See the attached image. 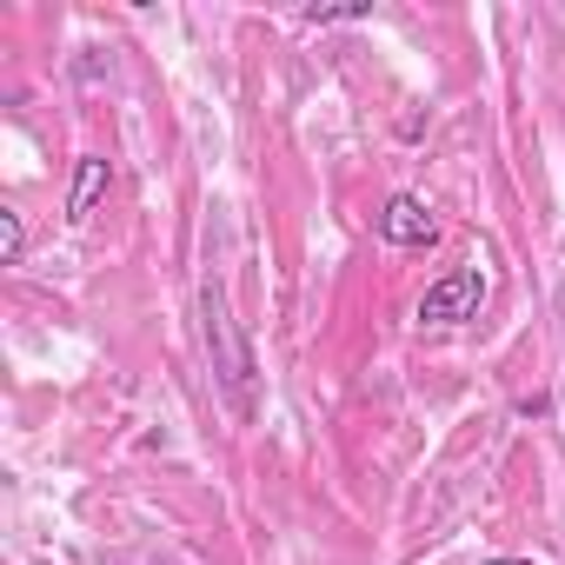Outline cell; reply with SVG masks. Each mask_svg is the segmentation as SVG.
<instances>
[{
    "label": "cell",
    "mask_w": 565,
    "mask_h": 565,
    "mask_svg": "<svg viewBox=\"0 0 565 565\" xmlns=\"http://www.w3.org/2000/svg\"><path fill=\"white\" fill-rule=\"evenodd\" d=\"M380 239L386 246H433L439 239V220H433V206L419 193H393L380 206Z\"/></svg>",
    "instance_id": "3957f363"
},
{
    "label": "cell",
    "mask_w": 565,
    "mask_h": 565,
    "mask_svg": "<svg viewBox=\"0 0 565 565\" xmlns=\"http://www.w3.org/2000/svg\"><path fill=\"white\" fill-rule=\"evenodd\" d=\"M28 259V226L14 206H0V266H21Z\"/></svg>",
    "instance_id": "5b68a950"
},
{
    "label": "cell",
    "mask_w": 565,
    "mask_h": 565,
    "mask_svg": "<svg viewBox=\"0 0 565 565\" xmlns=\"http://www.w3.org/2000/svg\"><path fill=\"white\" fill-rule=\"evenodd\" d=\"M479 307H486V273H479V266H459V273H446V279H433V287H426L419 320H426V327H459V320H472Z\"/></svg>",
    "instance_id": "7a4b0ae2"
},
{
    "label": "cell",
    "mask_w": 565,
    "mask_h": 565,
    "mask_svg": "<svg viewBox=\"0 0 565 565\" xmlns=\"http://www.w3.org/2000/svg\"><path fill=\"white\" fill-rule=\"evenodd\" d=\"M479 565H539V558H479Z\"/></svg>",
    "instance_id": "8992f818"
},
{
    "label": "cell",
    "mask_w": 565,
    "mask_h": 565,
    "mask_svg": "<svg viewBox=\"0 0 565 565\" xmlns=\"http://www.w3.org/2000/svg\"><path fill=\"white\" fill-rule=\"evenodd\" d=\"M200 333H206V366H213V386L226 393V406L239 419H253V347L233 320V300L220 279H206L200 287Z\"/></svg>",
    "instance_id": "6da1fadb"
},
{
    "label": "cell",
    "mask_w": 565,
    "mask_h": 565,
    "mask_svg": "<svg viewBox=\"0 0 565 565\" xmlns=\"http://www.w3.org/2000/svg\"><path fill=\"white\" fill-rule=\"evenodd\" d=\"M107 180H114V173H107V160H100V153H87V160H81V173H74V193H67V220H74V226H87V220H94V206H100Z\"/></svg>",
    "instance_id": "277c9868"
}]
</instances>
